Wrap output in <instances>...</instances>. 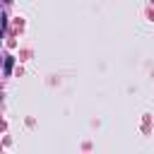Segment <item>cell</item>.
Returning a JSON list of instances; mask_svg holds the SVG:
<instances>
[{
    "label": "cell",
    "mask_w": 154,
    "mask_h": 154,
    "mask_svg": "<svg viewBox=\"0 0 154 154\" xmlns=\"http://www.w3.org/2000/svg\"><path fill=\"white\" fill-rule=\"evenodd\" d=\"M12 67H14V58H12V55H7V58H5V75H10V72H12Z\"/></svg>",
    "instance_id": "6da1fadb"
},
{
    "label": "cell",
    "mask_w": 154,
    "mask_h": 154,
    "mask_svg": "<svg viewBox=\"0 0 154 154\" xmlns=\"http://www.w3.org/2000/svg\"><path fill=\"white\" fill-rule=\"evenodd\" d=\"M5 26H7V17H5V14H0V29H5Z\"/></svg>",
    "instance_id": "7a4b0ae2"
},
{
    "label": "cell",
    "mask_w": 154,
    "mask_h": 154,
    "mask_svg": "<svg viewBox=\"0 0 154 154\" xmlns=\"http://www.w3.org/2000/svg\"><path fill=\"white\" fill-rule=\"evenodd\" d=\"M5 2H12V0H5Z\"/></svg>",
    "instance_id": "3957f363"
}]
</instances>
